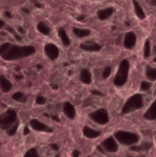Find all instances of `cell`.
I'll return each mask as SVG.
<instances>
[{
    "mask_svg": "<svg viewBox=\"0 0 156 157\" xmlns=\"http://www.w3.org/2000/svg\"><path fill=\"white\" fill-rule=\"evenodd\" d=\"M41 68H42V66H41L40 64H38V65H37V69H39V70H40Z\"/></svg>",
    "mask_w": 156,
    "mask_h": 157,
    "instance_id": "45",
    "label": "cell"
},
{
    "mask_svg": "<svg viewBox=\"0 0 156 157\" xmlns=\"http://www.w3.org/2000/svg\"><path fill=\"white\" fill-rule=\"evenodd\" d=\"M154 63H156V57L154 58Z\"/></svg>",
    "mask_w": 156,
    "mask_h": 157,
    "instance_id": "49",
    "label": "cell"
},
{
    "mask_svg": "<svg viewBox=\"0 0 156 157\" xmlns=\"http://www.w3.org/2000/svg\"><path fill=\"white\" fill-rule=\"evenodd\" d=\"M5 25H6L5 21H4V20H2V19H0V29H3V28L5 27Z\"/></svg>",
    "mask_w": 156,
    "mask_h": 157,
    "instance_id": "40",
    "label": "cell"
},
{
    "mask_svg": "<svg viewBox=\"0 0 156 157\" xmlns=\"http://www.w3.org/2000/svg\"><path fill=\"white\" fill-rule=\"evenodd\" d=\"M73 33L79 39L87 37L88 35H90L91 31L87 29H79V28H74L73 29Z\"/></svg>",
    "mask_w": 156,
    "mask_h": 157,
    "instance_id": "22",
    "label": "cell"
},
{
    "mask_svg": "<svg viewBox=\"0 0 156 157\" xmlns=\"http://www.w3.org/2000/svg\"><path fill=\"white\" fill-rule=\"evenodd\" d=\"M17 121V113L14 109H7L0 116V128L3 130L9 129Z\"/></svg>",
    "mask_w": 156,
    "mask_h": 157,
    "instance_id": "5",
    "label": "cell"
},
{
    "mask_svg": "<svg viewBox=\"0 0 156 157\" xmlns=\"http://www.w3.org/2000/svg\"><path fill=\"white\" fill-rule=\"evenodd\" d=\"M6 30H7L8 32H10V33L14 36V38H15L16 40H17V41H21V40H22V38L20 37V35H19L18 33H17L16 30H15L12 27L7 26V27H6Z\"/></svg>",
    "mask_w": 156,
    "mask_h": 157,
    "instance_id": "27",
    "label": "cell"
},
{
    "mask_svg": "<svg viewBox=\"0 0 156 157\" xmlns=\"http://www.w3.org/2000/svg\"><path fill=\"white\" fill-rule=\"evenodd\" d=\"M29 125H30V128L36 132H52V129L50 128L49 126L45 125L44 123L40 122V121L38 120H30L29 121Z\"/></svg>",
    "mask_w": 156,
    "mask_h": 157,
    "instance_id": "9",
    "label": "cell"
},
{
    "mask_svg": "<svg viewBox=\"0 0 156 157\" xmlns=\"http://www.w3.org/2000/svg\"><path fill=\"white\" fill-rule=\"evenodd\" d=\"M85 18H86V15H83V16H79V17H77V20H79V21L84 20Z\"/></svg>",
    "mask_w": 156,
    "mask_h": 157,
    "instance_id": "39",
    "label": "cell"
},
{
    "mask_svg": "<svg viewBox=\"0 0 156 157\" xmlns=\"http://www.w3.org/2000/svg\"><path fill=\"white\" fill-rule=\"evenodd\" d=\"M55 157H60V155H56Z\"/></svg>",
    "mask_w": 156,
    "mask_h": 157,
    "instance_id": "50",
    "label": "cell"
},
{
    "mask_svg": "<svg viewBox=\"0 0 156 157\" xmlns=\"http://www.w3.org/2000/svg\"><path fill=\"white\" fill-rule=\"evenodd\" d=\"M12 98L17 101V102H20V103H25L27 101V97L21 93V92H16L12 95Z\"/></svg>",
    "mask_w": 156,
    "mask_h": 157,
    "instance_id": "25",
    "label": "cell"
},
{
    "mask_svg": "<svg viewBox=\"0 0 156 157\" xmlns=\"http://www.w3.org/2000/svg\"><path fill=\"white\" fill-rule=\"evenodd\" d=\"M83 133L84 135L86 137V138H89V139H95V138H97L100 136L101 132H98V131H96V130H93L91 129L90 127H87V126H85L84 129H83Z\"/></svg>",
    "mask_w": 156,
    "mask_h": 157,
    "instance_id": "16",
    "label": "cell"
},
{
    "mask_svg": "<svg viewBox=\"0 0 156 157\" xmlns=\"http://www.w3.org/2000/svg\"><path fill=\"white\" fill-rule=\"evenodd\" d=\"M58 35H59L60 39L62 40L63 44L64 46H66V47L70 46V44H71V40H70L69 36L67 35L66 31L64 30V29H63V28L58 29Z\"/></svg>",
    "mask_w": 156,
    "mask_h": 157,
    "instance_id": "19",
    "label": "cell"
},
{
    "mask_svg": "<svg viewBox=\"0 0 156 157\" xmlns=\"http://www.w3.org/2000/svg\"><path fill=\"white\" fill-rule=\"evenodd\" d=\"M15 78H16V80H21V79H23V76L22 75H15Z\"/></svg>",
    "mask_w": 156,
    "mask_h": 157,
    "instance_id": "41",
    "label": "cell"
},
{
    "mask_svg": "<svg viewBox=\"0 0 156 157\" xmlns=\"http://www.w3.org/2000/svg\"><path fill=\"white\" fill-rule=\"evenodd\" d=\"M113 12H114L113 7H107L104 9H99L97 11V17L100 20H106L112 16Z\"/></svg>",
    "mask_w": 156,
    "mask_h": 157,
    "instance_id": "15",
    "label": "cell"
},
{
    "mask_svg": "<svg viewBox=\"0 0 156 157\" xmlns=\"http://www.w3.org/2000/svg\"><path fill=\"white\" fill-rule=\"evenodd\" d=\"M132 3H133V7H134V11H135L136 16H137L141 20L144 19L145 17H146V15H145V12H144L143 8L142 6L140 5V3H139L137 0H133Z\"/></svg>",
    "mask_w": 156,
    "mask_h": 157,
    "instance_id": "18",
    "label": "cell"
},
{
    "mask_svg": "<svg viewBox=\"0 0 156 157\" xmlns=\"http://www.w3.org/2000/svg\"><path fill=\"white\" fill-rule=\"evenodd\" d=\"M51 119H52L53 121H55L56 122H60V119H59L56 115H52V116H51Z\"/></svg>",
    "mask_w": 156,
    "mask_h": 157,
    "instance_id": "38",
    "label": "cell"
},
{
    "mask_svg": "<svg viewBox=\"0 0 156 157\" xmlns=\"http://www.w3.org/2000/svg\"><path fill=\"white\" fill-rule=\"evenodd\" d=\"M33 4H34V6H35L36 7H38V8H43V5L40 4V3H39V2H36V1L33 0Z\"/></svg>",
    "mask_w": 156,
    "mask_h": 157,
    "instance_id": "32",
    "label": "cell"
},
{
    "mask_svg": "<svg viewBox=\"0 0 156 157\" xmlns=\"http://www.w3.org/2000/svg\"><path fill=\"white\" fill-rule=\"evenodd\" d=\"M24 157H39V154L37 149L35 148H31L29 151H27V153L25 154Z\"/></svg>",
    "mask_w": 156,
    "mask_h": 157,
    "instance_id": "28",
    "label": "cell"
},
{
    "mask_svg": "<svg viewBox=\"0 0 156 157\" xmlns=\"http://www.w3.org/2000/svg\"><path fill=\"white\" fill-rule=\"evenodd\" d=\"M111 75V68L109 66H107L104 70H103V73H102V77L104 79L109 77V75Z\"/></svg>",
    "mask_w": 156,
    "mask_h": 157,
    "instance_id": "30",
    "label": "cell"
},
{
    "mask_svg": "<svg viewBox=\"0 0 156 157\" xmlns=\"http://www.w3.org/2000/svg\"><path fill=\"white\" fill-rule=\"evenodd\" d=\"M130 147L131 150L133 152H143V151H149L152 148V144L150 143H143L142 144H135Z\"/></svg>",
    "mask_w": 156,
    "mask_h": 157,
    "instance_id": "20",
    "label": "cell"
},
{
    "mask_svg": "<svg viewBox=\"0 0 156 157\" xmlns=\"http://www.w3.org/2000/svg\"><path fill=\"white\" fill-rule=\"evenodd\" d=\"M80 49L86 51V52H99L101 51L102 47L97 43V42H93V41H88V42H85L82 43L80 45Z\"/></svg>",
    "mask_w": 156,
    "mask_h": 157,
    "instance_id": "11",
    "label": "cell"
},
{
    "mask_svg": "<svg viewBox=\"0 0 156 157\" xmlns=\"http://www.w3.org/2000/svg\"><path fill=\"white\" fill-rule=\"evenodd\" d=\"M22 10H23V11H24L25 13H27V14H29V10L27 9V8H25V7H24V8H22Z\"/></svg>",
    "mask_w": 156,
    "mask_h": 157,
    "instance_id": "44",
    "label": "cell"
},
{
    "mask_svg": "<svg viewBox=\"0 0 156 157\" xmlns=\"http://www.w3.org/2000/svg\"><path fill=\"white\" fill-rule=\"evenodd\" d=\"M90 119L94 122H96V123H97L99 125H105L109 121L108 113L104 109H99L92 112L90 114Z\"/></svg>",
    "mask_w": 156,
    "mask_h": 157,
    "instance_id": "6",
    "label": "cell"
},
{
    "mask_svg": "<svg viewBox=\"0 0 156 157\" xmlns=\"http://www.w3.org/2000/svg\"><path fill=\"white\" fill-rule=\"evenodd\" d=\"M152 82H149V81H143L141 83V86H140V89L141 91L143 92H146V91H149L151 88H152Z\"/></svg>",
    "mask_w": 156,
    "mask_h": 157,
    "instance_id": "26",
    "label": "cell"
},
{
    "mask_svg": "<svg viewBox=\"0 0 156 157\" xmlns=\"http://www.w3.org/2000/svg\"><path fill=\"white\" fill-rule=\"evenodd\" d=\"M91 93H92L93 95H97V96H100V97H102V96H103V94H102L101 92H99V91H97V90H93Z\"/></svg>",
    "mask_w": 156,
    "mask_h": 157,
    "instance_id": "35",
    "label": "cell"
},
{
    "mask_svg": "<svg viewBox=\"0 0 156 157\" xmlns=\"http://www.w3.org/2000/svg\"><path fill=\"white\" fill-rule=\"evenodd\" d=\"M29 132H30L29 129L28 127H25V128H24V131H23V134H24V135H28Z\"/></svg>",
    "mask_w": 156,
    "mask_h": 157,
    "instance_id": "37",
    "label": "cell"
},
{
    "mask_svg": "<svg viewBox=\"0 0 156 157\" xmlns=\"http://www.w3.org/2000/svg\"><path fill=\"white\" fill-rule=\"evenodd\" d=\"M36 103L39 105H44L46 103V98L42 96H38L36 98Z\"/></svg>",
    "mask_w": 156,
    "mask_h": 157,
    "instance_id": "31",
    "label": "cell"
},
{
    "mask_svg": "<svg viewBox=\"0 0 156 157\" xmlns=\"http://www.w3.org/2000/svg\"><path fill=\"white\" fill-rule=\"evenodd\" d=\"M44 116H46V117H49V115H48L47 113H44Z\"/></svg>",
    "mask_w": 156,
    "mask_h": 157,
    "instance_id": "48",
    "label": "cell"
},
{
    "mask_svg": "<svg viewBox=\"0 0 156 157\" xmlns=\"http://www.w3.org/2000/svg\"><path fill=\"white\" fill-rule=\"evenodd\" d=\"M51 87H52L53 89H57V88H58V86H51Z\"/></svg>",
    "mask_w": 156,
    "mask_h": 157,
    "instance_id": "46",
    "label": "cell"
},
{
    "mask_svg": "<svg viewBox=\"0 0 156 157\" xmlns=\"http://www.w3.org/2000/svg\"><path fill=\"white\" fill-rule=\"evenodd\" d=\"M100 146L103 148L104 151L108 153H117L119 151V144L116 141V139L112 136L104 140Z\"/></svg>",
    "mask_w": 156,
    "mask_h": 157,
    "instance_id": "7",
    "label": "cell"
},
{
    "mask_svg": "<svg viewBox=\"0 0 156 157\" xmlns=\"http://www.w3.org/2000/svg\"><path fill=\"white\" fill-rule=\"evenodd\" d=\"M144 118L148 121H156V98L145 111Z\"/></svg>",
    "mask_w": 156,
    "mask_h": 157,
    "instance_id": "12",
    "label": "cell"
},
{
    "mask_svg": "<svg viewBox=\"0 0 156 157\" xmlns=\"http://www.w3.org/2000/svg\"><path fill=\"white\" fill-rule=\"evenodd\" d=\"M80 80L86 85H90L92 83V75L90 71L87 69H83L80 72Z\"/></svg>",
    "mask_w": 156,
    "mask_h": 157,
    "instance_id": "17",
    "label": "cell"
},
{
    "mask_svg": "<svg viewBox=\"0 0 156 157\" xmlns=\"http://www.w3.org/2000/svg\"><path fill=\"white\" fill-rule=\"evenodd\" d=\"M4 16H5L6 17H7V18H10V17H12V15H11V13H10L9 11H5Z\"/></svg>",
    "mask_w": 156,
    "mask_h": 157,
    "instance_id": "36",
    "label": "cell"
},
{
    "mask_svg": "<svg viewBox=\"0 0 156 157\" xmlns=\"http://www.w3.org/2000/svg\"><path fill=\"white\" fill-rule=\"evenodd\" d=\"M37 29L43 35H50L51 33V29L49 26H47L44 22H39L38 25H37Z\"/></svg>",
    "mask_w": 156,
    "mask_h": 157,
    "instance_id": "23",
    "label": "cell"
},
{
    "mask_svg": "<svg viewBox=\"0 0 156 157\" xmlns=\"http://www.w3.org/2000/svg\"><path fill=\"white\" fill-rule=\"evenodd\" d=\"M116 141L125 146H132L139 143L140 137L137 133L126 131H119L114 134Z\"/></svg>",
    "mask_w": 156,
    "mask_h": 157,
    "instance_id": "4",
    "label": "cell"
},
{
    "mask_svg": "<svg viewBox=\"0 0 156 157\" xmlns=\"http://www.w3.org/2000/svg\"><path fill=\"white\" fill-rule=\"evenodd\" d=\"M130 72V63L127 59H123L118 68L117 74L114 77V85L116 86H123L126 85L129 78Z\"/></svg>",
    "mask_w": 156,
    "mask_h": 157,
    "instance_id": "2",
    "label": "cell"
},
{
    "mask_svg": "<svg viewBox=\"0 0 156 157\" xmlns=\"http://www.w3.org/2000/svg\"><path fill=\"white\" fill-rule=\"evenodd\" d=\"M145 75L149 81L154 82L156 81V68L150 65H146L145 67Z\"/></svg>",
    "mask_w": 156,
    "mask_h": 157,
    "instance_id": "21",
    "label": "cell"
},
{
    "mask_svg": "<svg viewBox=\"0 0 156 157\" xmlns=\"http://www.w3.org/2000/svg\"><path fill=\"white\" fill-rule=\"evenodd\" d=\"M17 31H18L19 33H25V30H24L21 27H18V28H17Z\"/></svg>",
    "mask_w": 156,
    "mask_h": 157,
    "instance_id": "42",
    "label": "cell"
},
{
    "mask_svg": "<svg viewBox=\"0 0 156 157\" xmlns=\"http://www.w3.org/2000/svg\"><path fill=\"white\" fill-rule=\"evenodd\" d=\"M36 49L33 46H18L10 42L0 45V56L6 61H15L33 55Z\"/></svg>",
    "mask_w": 156,
    "mask_h": 157,
    "instance_id": "1",
    "label": "cell"
},
{
    "mask_svg": "<svg viewBox=\"0 0 156 157\" xmlns=\"http://www.w3.org/2000/svg\"><path fill=\"white\" fill-rule=\"evenodd\" d=\"M136 42H137V36L134 32L129 31L125 34L123 45L126 49L131 50V49L134 48V46L136 45Z\"/></svg>",
    "mask_w": 156,
    "mask_h": 157,
    "instance_id": "10",
    "label": "cell"
},
{
    "mask_svg": "<svg viewBox=\"0 0 156 157\" xmlns=\"http://www.w3.org/2000/svg\"><path fill=\"white\" fill-rule=\"evenodd\" d=\"M143 106H144L143 96L142 94H135L131 96L130 98H128V100L125 102L122 108V113L129 114V113L134 112L136 110L143 109Z\"/></svg>",
    "mask_w": 156,
    "mask_h": 157,
    "instance_id": "3",
    "label": "cell"
},
{
    "mask_svg": "<svg viewBox=\"0 0 156 157\" xmlns=\"http://www.w3.org/2000/svg\"><path fill=\"white\" fill-rule=\"evenodd\" d=\"M150 5L154 6H156V0H151L150 1Z\"/></svg>",
    "mask_w": 156,
    "mask_h": 157,
    "instance_id": "43",
    "label": "cell"
},
{
    "mask_svg": "<svg viewBox=\"0 0 156 157\" xmlns=\"http://www.w3.org/2000/svg\"><path fill=\"white\" fill-rule=\"evenodd\" d=\"M44 53L51 61H54L59 57L60 52L56 45L52 43H47L44 46Z\"/></svg>",
    "mask_w": 156,
    "mask_h": 157,
    "instance_id": "8",
    "label": "cell"
},
{
    "mask_svg": "<svg viewBox=\"0 0 156 157\" xmlns=\"http://www.w3.org/2000/svg\"><path fill=\"white\" fill-rule=\"evenodd\" d=\"M17 128H18V124H17V123H14V124H13L9 129H7V134H8V135H10V136L14 135V134L16 133V132H17Z\"/></svg>",
    "mask_w": 156,
    "mask_h": 157,
    "instance_id": "29",
    "label": "cell"
},
{
    "mask_svg": "<svg viewBox=\"0 0 156 157\" xmlns=\"http://www.w3.org/2000/svg\"><path fill=\"white\" fill-rule=\"evenodd\" d=\"M72 156L73 157H79L80 156V152L78 150H74L72 154Z\"/></svg>",
    "mask_w": 156,
    "mask_h": 157,
    "instance_id": "33",
    "label": "cell"
},
{
    "mask_svg": "<svg viewBox=\"0 0 156 157\" xmlns=\"http://www.w3.org/2000/svg\"><path fill=\"white\" fill-rule=\"evenodd\" d=\"M88 157H89V156H88Z\"/></svg>",
    "mask_w": 156,
    "mask_h": 157,
    "instance_id": "51",
    "label": "cell"
},
{
    "mask_svg": "<svg viewBox=\"0 0 156 157\" xmlns=\"http://www.w3.org/2000/svg\"><path fill=\"white\" fill-rule=\"evenodd\" d=\"M152 53V45H151V41L149 40H146L145 43H144V47H143V57L145 59L149 58L150 55Z\"/></svg>",
    "mask_w": 156,
    "mask_h": 157,
    "instance_id": "24",
    "label": "cell"
},
{
    "mask_svg": "<svg viewBox=\"0 0 156 157\" xmlns=\"http://www.w3.org/2000/svg\"><path fill=\"white\" fill-rule=\"evenodd\" d=\"M15 70H16V71H19V70H20V67H19V66H17V68H15Z\"/></svg>",
    "mask_w": 156,
    "mask_h": 157,
    "instance_id": "47",
    "label": "cell"
},
{
    "mask_svg": "<svg viewBox=\"0 0 156 157\" xmlns=\"http://www.w3.org/2000/svg\"><path fill=\"white\" fill-rule=\"evenodd\" d=\"M51 148L52 150H54V151H58V150H59V146H58V144H51Z\"/></svg>",
    "mask_w": 156,
    "mask_h": 157,
    "instance_id": "34",
    "label": "cell"
},
{
    "mask_svg": "<svg viewBox=\"0 0 156 157\" xmlns=\"http://www.w3.org/2000/svg\"><path fill=\"white\" fill-rule=\"evenodd\" d=\"M13 87L12 83L4 75H0V89L3 93H8Z\"/></svg>",
    "mask_w": 156,
    "mask_h": 157,
    "instance_id": "13",
    "label": "cell"
},
{
    "mask_svg": "<svg viewBox=\"0 0 156 157\" xmlns=\"http://www.w3.org/2000/svg\"><path fill=\"white\" fill-rule=\"evenodd\" d=\"M63 113L68 119H70V120L74 119V117H75V109H74V105L72 103H70V102L64 103V105H63Z\"/></svg>",
    "mask_w": 156,
    "mask_h": 157,
    "instance_id": "14",
    "label": "cell"
}]
</instances>
